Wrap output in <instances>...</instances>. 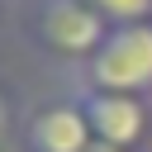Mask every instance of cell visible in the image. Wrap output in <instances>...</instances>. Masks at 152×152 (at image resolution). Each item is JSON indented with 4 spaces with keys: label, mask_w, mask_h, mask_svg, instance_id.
I'll use <instances>...</instances> for the list:
<instances>
[{
    "label": "cell",
    "mask_w": 152,
    "mask_h": 152,
    "mask_svg": "<svg viewBox=\"0 0 152 152\" xmlns=\"http://www.w3.org/2000/svg\"><path fill=\"white\" fill-rule=\"evenodd\" d=\"M86 10H95L109 28H124V24H147L152 19V0H81Z\"/></svg>",
    "instance_id": "cell-6"
},
{
    "label": "cell",
    "mask_w": 152,
    "mask_h": 152,
    "mask_svg": "<svg viewBox=\"0 0 152 152\" xmlns=\"http://www.w3.org/2000/svg\"><path fill=\"white\" fill-rule=\"evenodd\" d=\"M86 152H119V147H104V142H90Z\"/></svg>",
    "instance_id": "cell-7"
},
{
    "label": "cell",
    "mask_w": 152,
    "mask_h": 152,
    "mask_svg": "<svg viewBox=\"0 0 152 152\" xmlns=\"http://www.w3.org/2000/svg\"><path fill=\"white\" fill-rule=\"evenodd\" d=\"M0 24H5V0H0Z\"/></svg>",
    "instance_id": "cell-8"
},
{
    "label": "cell",
    "mask_w": 152,
    "mask_h": 152,
    "mask_svg": "<svg viewBox=\"0 0 152 152\" xmlns=\"http://www.w3.org/2000/svg\"><path fill=\"white\" fill-rule=\"evenodd\" d=\"M14 33L28 52H38L48 66L66 76V86L90 66L100 43L109 38V24L86 10L81 0H14Z\"/></svg>",
    "instance_id": "cell-1"
},
{
    "label": "cell",
    "mask_w": 152,
    "mask_h": 152,
    "mask_svg": "<svg viewBox=\"0 0 152 152\" xmlns=\"http://www.w3.org/2000/svg\"><path fill=\"white\" fill-rule=\"evenodd\" d=\"M24 119H28V104H24V100L0 81V152H19Z\"/></svg>",
    "instance_id": "cell-5"
},
{
    "label": "cell",
    "mask_w": 152,
    "mask_h": 152,
    "mask_svg": "<svg viewBox=\"0 0 152 152\" xmlns=\"http://www.w3.org/2000/svg\"><path fill=\"white\" fill-rule=\"evenodd\" d=\"M86 90H114V95H147L152 100V19L109 28L90 66L71 81Z\"/></svg>",
    "instance_id": "cell-2"
},
{
    "label": "cell",
    "mask_w": 152,
    "mask_h": 152,
    "mask_svg": "<svg viewBox=\"0 0 152 152\" xmlns=\"http://www.w3.org/2000/svg\"><path fill=\"white\" fill-rule=\"evenodd\" d=\"M90 142H95L90 119H86V109L71 90H62L43 104H28L19 152H86Z\"/></svg>",
    "instance_id": "cell-4"
},
{
    "label": "cell",
    "mask_w": 152,
    "mask_h": 152,
    "mask_svg": "<svg viewBox=\"0 0 152 152\" xmlns=\"http://www.w3.org/2000/svg\"><path fill=\"white\" fill-rule=\"evenodd\" d=\"M86 119L95 142L119 147V152H152V100L147 95H114V90H86V86H66Z\"/></svg>",
    "instance_id": "cell-3"
}]
</instances>
